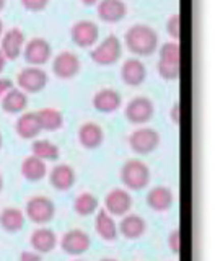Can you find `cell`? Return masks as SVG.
I'll return each instance as SVG.
<instances>
[{
    "label": "cell",
    "mask_w": 215,
    "mask_h": 261,
    "mask_svg": "<svg viewBox=\"0 0 215 261\" xmlns=\"http://www.w3.org/2000/svg\"><path fill=\"white\" fill-rule=\"evenodd\" d=\"M124 41L129 51L139 57L152 56L158 49V33L152 27L142 23L130 27L124 35Z\"/></svg>",
    "instance_id": "obj_1"
},
{
    "label": "cell",
    "mask_w": 215,
    "mask_h": 261,
    "mask_svg": "<svg viewBox=\"0 0 215 261\" xmlns=\"http://www.w3.org/2000/svg\"><path fill=\"white\" fill-rule=\"evenodd\" d=\"M121 181L130 191H140L150 183V168L142 160L130 159L121 167Z\"/></svg>",
    "instance_id": "obj_2"
},
{
    "label": "cell",
    "mask_w": 215,
    "mask_h": 261,
    "mask_svg": "<svg viewBox=\"0 0 215 261\" xmlns=\"http://www.w3.org/2000/svg\"><path fill=\"white\" fill-rule=\"evenodd\" d=\"M122 56V46L121 39L116 35L106 36L100 44L95 46V49L90 53L92 61L98 65H114Z\"/></svg>",
    "instance_id": "obj_3"
},
{
    "label": "cell",
    "mask_w": 215,
    "mask_h": 261,
    "mask_svg": "<svg viewBox=\"0 0 215 261\" xmlns=\"http://www.w3.org/2000/svg\"><path fill=\"white\" fill-rule=\"evenodd\" d=\"M56 216V204L46 196H35L26 202L24 217H28L33 224L44 225L49 224Z\"/></svg>",
    "instance_id": "obj_4"
},
{
    "label": "cell",
    "mask_w": 215,
    "mask_h": 261,
    "mask_svg": "<svg viewBox=\"0 0 215 261\" xmlns=\"http://www.w3.org/2000/svg\"><path fill=\"white\" fill-rule=\"evenodd\" d=\"M23 56H24V61H26L30 65H33V67H39V65H44L46 62H49V59H51L52 46L44 38H33L24 44Z\"/></svg>",
    "instance_id": "obj_5"
},
{
    "label": "cell",
    "mask_w": 215,
    "mask_h": 261,
    "mask_svg": "<svg viewBox=\"0 0 215 261\" xmlns=\"http://www.w3.org/2000/svg\"><path fill=\"white\" fill-rule=\"evenodd\" d=\"M47 73L41 67H24L20 70L18 77H16V84H18L20 90L24 93H39L47 85Z\"/></svg>",
    "instance_id": "obj_6"
},
{
    "label": "cell",
    "mask_w": 215,
    "mask_h": 261,
    "mask_svg": "<svg viewBox=\"0 0 215 261\" xmlns=\"http://www.w3.org/2000/svg\"><path fill=\"white\" fill-rule=\"evenodd\" d=\"M160 144V134L152 127H140L129 136V147L139 155L152 153Z\"/></svg>",
    "instance_id": "obj_7"
},
{
    "label": "cell",
    "mask_w": 215,
    "mask_h": 261,
    "mask_svg": "<svg viewBox=\"0 0 215 261\" xmlns=\"http://www.w3.org/2000/svg\"><path fill=\"white\" fill-rule=\"evenodd\" d=\"M82 69V62L78 56L72 51H62L59 53L52 61V72L57 79L61 80H70L77 77Z\"/></svg>",
    "instance_id": "obj_8"
},
{
    "label": "cell",
    "mask_w": 215,
    "mask_h": 261,
    "mask_svg": "<svg viewBox=\"0 0 215 261\" xmlns=\"http://www.w3.org/2000/svg\"><path fill=\"white\" fill-rule=\"evenodd\" d=\"M155 113V106L152 103L150 98L147 96H136L126 105V110H124V114L129 122L132 124H145L152 118Z\"/></svg>",
    "instance_id": "obj_9"
},
{
    "label": "cell",
    "mask_w": 215,
    "mask_h": 261,
    "mask_svg": "<svg viewBox=\"0 0 215 261\" xmlns=\"http://www.w3.org/2000/svg\"><path fill=\"white\" fill-rule=\"evenodd\" d=\"M70 38L78 47H92L100 38V28L92 20H78L72 24Z\"/></svg>",
    "instance_id": "obj_10"
},
{
    "label": "cell",
    "mask_w": 215,
    "mask_h": 261,
    "mask_svg": "<svg viewBox=\"0 0 215 261\" xmlns=\"http://www.w3.org/2000/svg\"><path fill=\"white\" fill-rule=\"evenodd\" d=\"M92 247V239L90 235L80 228H72V230L65 232L61 239V248L64 253L72 256H78L87 253Z\"/></svg>",
    "instance_id": "obj_11"
},
{
    "label": "cell",
    "mask_w": 215,
    "mask_h": 261,
    "mask_svg": "<svg viewBox=\"0 0 215 261\" xmlns=\"http://www.w3.org/2000/svg\"><path fill=\"white\" fill-rule=\"evenodd\" d=\"M132 207V196L124 188H114L104 196V211L110 216H126Z\"/></svg>",
    "instance_id": "obj_12"
},
{
    "label": "cell",
    "mask_w": 215,
    "mask_h": 261,
    "mask_svg": "<svg viewBox=\"0 0 215 261\" xmlns=\"http://www.w3.org/2000/svg\"><path fill=\"white\" fill-rule=\"evenodd\" d=\"M26 44L24 33L20 28L7 30L0 38V51L4 53L7 61H15L23 54V47Z\"/></svg>",
    "instance_id": "obj_13"
},
{
    "label": "cell",
    "mask_w": 215,
    "mask_h": 261,
    "mask_svg": "<svg viewBox=\"0 0 215 261\" xmlns=\"http://www.w3.org/2000/svg\"><path fill=\"white\" fill-rule=\"evenodd\" d=\"M121 79L129 87L142 85L147 79V69L144 62L137 59V57H130V59L124 61L121 67Z\"/></svg>",
    "instance_id": "obj_14"
},
{
    "label": "cell",
    "mask_w": 215,
    "mask_h": 261,
    "mask_svg": "<svg viewBox=\"0 0 215 261\" xmlns=\"http://www.w3.org/2000/svg\"><path fill=\"white\" fill-rule=\"evenodd\" d=\"M93 108L100 113H114L121 108L122 98L118 90L114 88H101L93 96Z\"/></svg>",
    "instance_id": "obj_15"
},
{
    "label": "cell",
    "mask_w": 215,
    "mask_h": 261,
    "mask_svg": "<svg viewBox=\"0 0 215 261\" xmlns=\"http://www.w3.org/2000/svg\"><path fill=\"white\" fill-rule=\"evenodd\" d=\"M104 141V130L100 124L96 122H84L78 129V142L82 144V147H85L88 150H93L101 147Z\"/></svg>",
    "instance_id": "obj_16"
},
{
    "label": "cell",
    "mask_w": 215,
    "mask_h": 261,
    "mask_svg": "<svg viewBox=\"0 0 215 261\" xmlns=\"http://www.w3.org/2000/svg\"><path fill=\"white\" fill-rule=\"evenodd\" d=\"M96 12L100 20L106 23H118L127 13V7L122 0H100L96 4Z\"/></svg>",
    "instance_id": "obj_17"
},
{
    "label": "cell",
    "mask_w": 215,
    "mask_h": 261,
    "mask_svg": "<svg viewBox=\"0 0 215 261\" xmlns=\"http://www.w3.org/2000/svg\"><path fill=\"white\" fill-rule=\"evenodd\" d=\"M175 202V194L168 186H153L147 193V204L155 212L168 211Z\"/></svg>",
    "instance_id": "obj_18"
},
{
    "label": "cell",
    "mask_w": 215,
    "mask_h": 261,
    "mask_svg": "<svg viewBox=\"0 0 215 261\" xmlns=\"http://www.w3.org/2000/svg\"><path fill=\"white\" fill-rule=\"evenodd\" d=\"M147 230V222L142 216L139 214H126L122 217L121 224L118 225V232L127 240L140 239Z\"/></svg>",
    "instance_id": "obj_19"
},
{
    "label": "cell",
    "mask_w": 215,
    "mask_h": 261,
    "mask_svg": "<svg viewBox=\"0 0 215 261\" xmlns=\"http://www.w3.org/2000/svg\"><path fill=\"white\" fill-rule=\"evenodd\" d=\"M77 179V173L70 165L67 163H59L56 165L51 173H49V181H51V186H54L56 190L59 191H67L75 185Z\"/></svg>",
    "instance_id": "obj_20"
},
{
    "label": "cell",
    "mask_w": 215,
    "mask_h": 261,
    "mask_svg": "<svg viewBox=\"0 0 215 261\" xmlns=\"http://www.w3.org/2000/svg\"><path fill=\"white\" fill-rule=\"evenodd\" d=\"M30 242L33 250L39 253V255H44V253H51L57 247V235L51 228L39 227L31 233Z\"/></svg>",
    "instance_id": "obj_21"
},
{
    "label": "cell",
    "mask_w": 215,
    "mask_h": 261,
    "mask_svg": "<svg viewBox=\"0 0 215 261\" xmlns=\"http://www.w3.org/2000/svg\"><path fill=\"white\" fill-rule=\"evenodd\" d=\"M15 130L21 139L24 141H30V139H36L41 133V124H39V119H38V114L36 113H23L21 116L18 118L15 124Z\"/></svg>",
    "instance_id": "obj_22"
},
{
    "label": "cell",
    "mask_w": 215,
    "mask_h": 261,
    "mask_svg": "<svg viewBox=\"0 0 215 261\" xmlns=\"http://www.w3.org/2000/svg\"><path fill=\"white\" fill-rule=\"evenodd\" d=\"M95 225H96V232L106 242H114L118 239V224L113 216H110L104 209L96 212V219H95Z\"/></svg>",
    "instance_id": "obj_23"
},
{
    "label": "cell",
    "mask_w": 215,
    "mask_h": 261,
    "mask_svg": "<svg viewBox=\"0 0 215 261\" xmlns=\"http://www.w3.org/2000/svg\"><path fill=\"white\" fill-rule=\"evenodd\" d=\"M26 222V217H24V212L16 209V207H5L0 212V227L4 228L5 232H20L24 227Z\"/></svg>",
    "instance_id": "obj_24"
},
{
    "label": "cell",
    "mask_w": 215,
    "mask_h": 261,
    "mask_svg": "<svg viewBox=\"0 0 215 261\" xmlns=\"http://www.w3.org/2000/svg\"><path fill=\"white\" fill-rule=\"evenodd\" d=\"M2 110L8 114H18L23 113L28 106V95L21 92L20 88H12L2 100Z\"/></svg>",
    "instance_id": "obj_25"
},
{
    "label": "cell",
    "mask_w": 215,
    "mask_h": 261,
    "mask_svg": "<svg viewBox=\"0 0 215 261\" xmlns=\"http://www.w3.org/2000/svg\"><path fill=\"white\" fill-rule=\"evenodd\" d=\"M21 175L28 181H41L47 175L46 163L43 160L36 159L35 155H30L21 162Z\"/></svg>",
    "instance_id": "obj_26"
},
{
    "label": "cell",
    "mask_w": 215,
    "mask_h": 261,
    "mask_svg": "<svg viewBox=\"0 0 215 261\" xmlns=\"http://www.w3.org/2000/svg\"><path fill=\"white\" fill-rule=\"evenodd\" d=\"M38 114V119H39V124H41V130H59L64 126V116L59 110L56 108H43L36 111Z\"/></svg>",
    "instance_id": "obj_27"
},
{
    "label": "cell",
    "mask_w": 215,
    "mask_h": 261,
    "mask_svg": "<svg viewBox=\"0 0 215 261\" xmlns=\"http://www.w3.org/2000/svg\"><path fill=\"white\" fill-rule=\"evenodd\" d=\"M31 152L35 155L36 159L39 160H57L61 155V150L59 147H57L54 142L47 141V139H38V141L33 142L31 145Z\"/></svg>",
    "instance_id": "obj_28"
},
{
    "label": "cell",
    "mask_w": 215,
    "mask_h": 261,
    "mask_svg": "<svg viewBox=\"0 0 215 261\" xmlns=\"http://www.w3.org/2000/svg\"><path fill=\"white\" fill-rule=\"evenodd\" d=\"M98 206H100V202H98V198L92 193H80L75 201H73V209L78 216L82 217H87V216H92L93 212L98 211Z\"/></svg>",
    "instance_id": "obj_29"
},
{
    "label": "cell",
    "mask_w": 215,
    "mask_h": 261,
    "mask_svg": "<svg viewBox=\"0 0 215 261\" xmlns=\"http://www.w3.org/2000/svg\"><path fill=\"white\" fill-rule=\"evenodd\" d=\"M160 61L167 64L179 65L181 62V47L178 41H168L160 47Z\"/></svg>",
    "instance_id": "obj_30"
},
{
    "label": "cell",
    "mask_w": 215,
    "mask_h": 261,
    "mask_svg": "<svg viewBox=\"0 0 215 261\" xmlns=\"http://www.w3.org/2000/svg\"><path fill=\"white\" fill-rule=\"evenodd\" d=\"M156 70H158L160 77L165 79V80H178L179 79V65H175V64H167V62H162L158 61L156 64Z\"/></svg>",
    "instance_id": "obj_31"
},
{
    "label": "cell",
    "mask_w": 215,
    "mask_h": 261,
    "mask_svg": "<svg viewBox=\"0 0 215 261\" xmlns=\"http://www.w3.org/2000/svg\"><path fill=\"white\" fill-rule=\"evenodd\" d=\"M167 31L171 38V41H178L181 36V16L179 13L170 15V18L167 21Z\"/></svg>",
    "instance_id": "obj_32"
},
{
    "label": "cell",
    "mask_w": 215,
    "mask_h": 261,
    "mask_svg": "<svg viewBox=\"0 0 215 261\" xmlns=\"http://www.w3.org/2000/svg\"><path fill=\"white\" fill-rule=\"evenodd\" d=\"M168 247L170 250L175 253V255H178L179 253V248H181V233H179V228H173V230L170 232L168 235Z\"/></svg>",
    "instance_id": "obj_33"
},
{
    "label": "cell",
    "mask_w": 215,
    "mask_h": 261,
    "mask_svg": "<svg viewBox=\"0 0 215 261\" xmlns=\"http://www.w3.org/2000/svg\"><path fill=\"white\" fill-rule=\"evenodd\" d=\"M49 0H21V5L28 12H41L47 7Z\"/></svg>",
    "instance_id": "obj_34"
},
{
    "label": "cell",
    "mask_w": 215,
    "mask_h": 261,
    "mask_svg": "<svg viewBox=\"0 0 215 261\" xmlns=\"http://www.w3.org/2000/svg\"><path fill=\"white\" fill-rule=\"evenodd\" d=\"M20 261H43V256H41L39 253H36V251L24 250V251H21V255H20Z\"/></svg>",
    "instance_id": "obj_35"
},
{
    "label": "cell",
    "mask_w": 215,
    "mask_h": 261,
    "mask_svg": "<svg viewBox=\"0 0 215 261\" xmlns=\"http://www.w3.org/2000/svg\"><path fill=\"white\" fill-rule=\"evenodd\" d=\"M13 88V82L10 79H0V100Z\"/></svg>",
    "instance_id": "obj_36"
},
{
    "label": "cell",
    "mask_w": 215,
    "mask_h": 261,
    "mask_svg": "<svg viewBox=\"0 0 215 261\" xmlns=\"http://www.w3.org/2000/svg\"><path fill=\"white\" fill-rule=\"evenodd\" d=\"M170 116H171V121L175 122V124H179V103H178V101L171 106Z\"/></svg>",
    "instance_id": "obj_37"
},
{
    "label": "cell",
    "mask_w": 215,
    "mask_h": 261,
    "mask_svg": "<svg viewBox=\"0 0 215 261\" xmlns=\"http://www.w3.org/2000/svg\"><path fill=\"white\" fill-rule=\"evenodd\" d=\"M5 65H7V57L4 56L2 51H0V73L5 70Z\"/></svg>",
    "instance_id": "obj_38"
},
{
    "label": "cell",
    "mask_w": 215,
    "mask_h": 261,
    "mask_svg": "<svg viewBox=\"0 0 215 261\" xmlns=\"http://www.w3.org/2000/svg\"><path fill=\"white\" fill-rule=\"evenodd\" d=\"M100 0H82V4L87 5V7H92V5H96Z\"/></svg>",
    "instance_id": "obj_39"
},
{
    "label": "cell",
    "mask_w": 215,
    "mask_h": 261,
    "mask_svg": "<svg viewBox=\"0 0 215 261\" xmlns=\"http://www.w3.org/2000/svg\"><path fill=\"white\" fill-rule=\"evenodd\" d=\"M2 35H4V21L0 18V38H2Z\"/></svg>",
    "instance_id": "obj_40"
},
{
    "label": "cell",
    "mask_w": 215,
    "mask_h": 261,
    "mask_svg": "<svg viewBox=\"0 0 215 261\" xmlns=\"http://www.w3.org/2000/svg\"><path fill=\"white\" fill-rule=\"evenodd\" d=\"M5 4H7V0H0V12L4 10V7H5Z\"/></svg>",
    "instance_id": "obj_41"
},
{
    "label": "cell",
    "mask_w": 215,
    "mask_h": 261,
    "mask_svg": "<svg viewBox=\"0 0 215 261\" xmlns=\"http://www.w3.org/2000/svg\"><path fill=\"white\" fill-rule=\"evenodd\" d=\"M2 188H4V178L0 175V191H2Z\"/></svg>",
    "instance_id": "obj_42"
},
{
    "label": "cell",
    "mask_w": 215,
    "mask_h": 261,
    "mask_svg": "<svg viewBox=\"0 0 215 261\" xmlns=\"http://www.w3.org/2000/svg\"><path fill=\"white\" fill-rule=\"evenodd\" d=\"M100 261H118V259H116V258H103Z\"/></svg>",
    "instance_id": "obj_43"
},
{
    "label": "cell",
    "mask_w": 215,
    "mask_h": 261,
    "mask_svg": "<svg viewBox=\"0 0 215 261\" xmlns=\"http://www.w3.org/2000/svg\"><path fill=\"white\" fill-rule=\"evenodd\" d=\"M2 144H4V137H2V133H0V149H2Z\"/></svg>",
    "instance_id": "obj_44"
},
{
    "label": "cell",
    "mask_w": 215,
    "mask_h": 261,
    "mask_svg": "<svg viewBox=\"0 0 215 261\" xmlns=\"http://www.w3.org/2000/svg\"><path fill=\"white\" fill-rule=\"evenodd\" d=\"M73 261H82V259H73Z\"/></svg>",
    "instance_id": "obj_45"
}]
</instances>
